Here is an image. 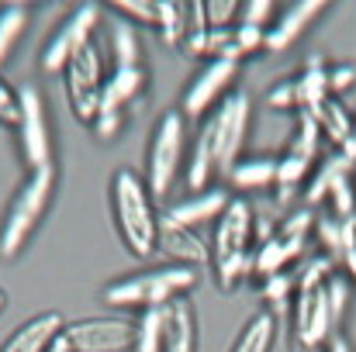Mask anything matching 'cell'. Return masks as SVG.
<instances>
[{
  "label": "cell",
  "mask_w": 356,
  "mask_h": 352,
  "mask_svg": "<svg viewBox=\"0 0 356 352\" xmlns=\"http://www.w3.org/2000/svg\"><path fill=\"white\" fill-rule=\"evenodd\" d=\"M97 24H101V3H80L42 45V56H38L42 73H66V66L94 42Z\"/></svg>",
  "instance_id": "5b68a950"
},
{
  "label": "cell",
  "mask_w": 356,
  "mask_h": 352,
  "mask_svg": "<svg viewBox=\"0 0 356 352\" xmlns=\"http://www.w3.org/2000/svg\"><path fill=\"white\" fill-rule=\"evenodd\" d=\"M315 235H318L322 255H329L332 262H339V255H343V218H336L332 211L315 215Z\"/></svg>",
  "instance_id": "1f68e13d"
},
{
  "label": "cell",
  "mask_w": 356,
  "mask_h": 352,
  "mask_svg": "<svg viewBox=\"0 0 356 352\" xmlns=\"http://www.w3.org/2000/svg\"><path fill=\"white\" fill-rule=\"evenodd\" d=\"M336 266H343V276L350 280V287L356 290V245H346V249H343V255H339Z\"/></svg>",
  "instance_id": "7bdbcfd3"
},
{
  "label": "cell",
  "mask_w": 356,
  "mask_h": 352,
  "mask_svg": "<svg viewBox=\"0 0 356 352\" xmlns=\"http://www.w3.org/2000/svg\"><path fill=\"white\" fill-rule=\"evenodd\" d=\"M238 10H242V3H236V0H204L208 28H236Z\"/></svg>",
  "instance_id": "d6a6232c"
},
{
  "label": "cell",
  "mask_w": 356,
  "mask_h": 352,
  "mask_svg": "<svg viewBox=\"0 0 356 352\" xmlns=\"http://www.w3.org/2000/svg\"><path fill=\"white\" fill-rule=\"evenodd\" d=\"M266 104L273 108V111H298V94H294V80H287V83H280V87H273L270 94H266Z\"/></svg>",
  "instance_id": "b9f144b4"
},
{
  "label": "cell",
  "mask_w": 356,
  "mask_h": 352,
  "mask_svg": "<svg viewBox=\"0 0 356 352\" xmlns=\"http://www.w3.org/2000/svg\"><path fill=\"white\" fill-rule=\"evenodd\" d=\"M156 255H163V259L173 262V266H191V269H197V266H211V245H208V238H201L194 228L173 221L166 211L159 215V242H156Z\"/></svg>",
  "instance_id": "4fadbf2b"
},
{
  "label": "cell",
  "mask_w": 356,
  "mask_h": 352,
  "mask_svg": "<svg viewBox=\"0 0 356 352\" xmlns=\"http://www.w3.org/2000/svg\"><path fill=\"white\" fill-rule=\"evenodd\" d=\"M294 94H298V111H305V115H315V111L332 97L329 66H325L322 56H308V62H305L301 73L294 76Z\"/></svg>",
  "instance_id": "44dd1931"
},
{
  "label": "cell",
  "mask_w": 356,
  "mask_h": 352,
  "mask_svg": "<svg viewBox=\"0 0 356 352\" xmlns=\"http://www.w3.org/2000/svg\"><path fill=\"white\" fill-rule=\"evenodd\" d=\"M273 346H277V318L270 311H259L242 325L229 352H273Z\"/></svg>",
  "instance_id": "cb8c5ba5"
},
{
  "label": "cell",
  "mask_w": 356,
  "mask_h": 352,
  "mask_svg": "<svg viewBox=\"0 0 356 352\" xmlns=\"http://www.w3.org/2000/svg\"><path fill=\"white\" fill-rule=\"evenodd\" d=\"M325 352H356V349H353V342H350L346 335H332L329 346H325Z\"/></svg>",
  "instance_id": "ee69618b"
},
{
  "label": "cell",
  "mask_w": 356,
  "mask_h": 352,
  "mask_svg": "<svg viewBox=\"0 0 356 352\" xmlns=\"http://www.w3.org/2000/svg\"><path fill=\"white\" fill-rule=\"evenodd\" d=\"M353 138H356V111H353Z\"/></svg>",
  "instance_id": "c3c4849f"
},
{
  "label": "cell",
  "mask_w": 356,
  "mask_h": 352,
  "mask_svg": "<svg viewBox=\"0 0 356 352\" xmlns=\"http://www.w3.org/2000/svg\"><path fill=\"white\" fill-rule=\"evenodd\" d=\"M277 232L291 235V238H308V235L315 232V211H312V208H294V211L277 225Z\"/></svg>",
  "instance_id": "d590c367"
},
{
  "label": "cell",
  "mask_w": 356,
  "mask_h": 352,
  "mask_svg": "<svg viewBox=\"0 0 356 352\" xmlns=\"http://www.w3.org/2000/svg\"><path fill=\"white\" fill-rule=\"evenodd\" d=\"M63 328H66V318L59 311H42V315L28 318L24 325H17L0 342V352H49L59 342Z\"/></svg>",
  "instance_id": "5bb4252c"
},
{
  "label": "cell",
  "mask_w": 356,
  "mask_h": 352,
  "mask_svg": "<svg viewBox=\"0 0 356 352\" xmlns=\"http://www.w3.org/2000/svg\"><path fill=\"white\" fill-rule=\"evenodd\" d=\"M208 245H211V262L256 252V211L245 197L229 201V208L215 221V235H211Z\"/></svg>",
  "instance_id": "8fae6325"
},
{
  "label": "cell",
  "mask_w": 356,
  "mask_h": 352,
  "mask_svg": "<svg viewBox=\"0 0 356 352\" xmlns=\"http://www.w3.org/2000/svg\"><path fill=\"white\" fill-rule=\"evenodd\" d=\"M273 14H277V7L270 0H245L242 10H238V24H249V28H263L266 31L273 24Z\"/></svg>",
  "instance_id": "e575fe53"
},
{
  "label": "cell",
  "mask_w": 356,
  "mask_h": 352,
  "mask_svg": "<svg viewBox=\"0 0 356 352\" xmlns=\"http://www.w3.org/2000/svg\"><path fill=\"white\" fill-rule=\"evenodd\" d=\"M63 83H66V101H70V111L76 121L83 124H94V117L101 111V94H104V83H108V73H104V56L101 49L90 42L63 73Z\"/></svg>",
  "instance_id": "8992f818"
},
{
  "label": "cell",
  "mask_w": 356,
  "mask_h": 352,
  "mask_svg": "<svg viewBox=\"0 0 356 352\" xmlns=\"http://www.w3.org/2000/svg\"><path fill=\"white\" fill-rule=\"evenodd\" d=\"M17 108H21L17 104V90L0 76V124H10L14 128L17 124Z\"/></svg>",
  "instance_id": "60d3db41"
},
{
  "label": "cell",
  "mask_w": 356,
  "mask_h": 352,
  "mask_svg": "<svg viewBox=\"0 0 356 352\" xmlns=\"http://www.w3.org/2000/svg\"><path fill=\"white\" fill-rule=\"evenodd\" d=\"M156 31L163 38V45L180 49L187 38V3L180 0H156Z\"/></svg>",
  "instance_id": "484cf974"
},
{
  "label": "cell",
  "mask_w": 356,
  "mask_h": 352,
  "mask_svg": "<svg viewBox=\"0 0 356 352\" xmlns=\"http://www.w3.org/2000/svg\"><path fill=\"white\" fill-rule=\"evenodd\" d=\"M52 190H56V162L42 166V169H31L21 180L14 201L3 215V225H0V259L10 262L24 252V245L31 242L35 228L42 225V218L49 211Z\"/></svg>",
  "instance_id": "3957f363"
},
{
  "label": "cell",
  "mask_w": 356,
  "mask_h": 352,
  "mask_svg": "<svg viewBox=\"0 0 356 352\" xmlns=\"http://www.w3.org/2000/svg\"><path fill=\"white\" fill-rule=\"evenodd\" d=\"M215 173H218L215 145H211V131H208V124H204V128H201V135H197V142H194V149H191V156H187L184 183H187V190H191V194H204Z\"/></svg>",
  "instance_id": "603a6c76"
},
{
  "label": "cell",
  "mask_w": 356,
  "mask_h": 352,
  "mask_svg": "<svg viewBox=\"0 0 356 352\" xmlns=\"http://www.w3.org/2000/svg\"><path fill=\"white\" fill-rule=\"evenodd\" d=\"M28 17H31L28 3H17V0L14 3H0V66L14 52L17 38L28 31Z\"/></svg>",
  "instance_id": "4316f807"
},
{
  "label": "cell",
  "mask_w": 356,
  "mask_h": 352,
  "mask_svg": "<svg viewBox=\"0 0 356 352\" xmlns=\"http://www.w3.org/2000/svg\"><path fill=\"white\" fill-rule=\"evenodd\" d=\"M194 283H197V269L166 262V266L131 273V276L108 283L101 297L108 308H118V311H149V308H166L177 297H187Z\"/></svg>",
  "instance_id": "7a4b0ae2"
},
{
  "label": "cell",
  "mask_w": 356,
  "mask_h": 352,
  "mask_svg": "<svg viewBox=\"0 0 356 352\" xmlns=\"http://www.w3.org/2000/svg\"><path fill=\"white\" fill-rule=\"evenodd\" d=\"M211 269H215V283H218L225 294H232V290H238V287H242V283L252 276V252L236 255V259L211 262Z\"/></svg>",
  "instance_id": "4dcf8cb0"
},
{
  "label": "cell",
  "mask_w": 356,
  "mask_h": 352,
  "mask_svg": "<svg viewBox=\"0 0 356 352\" xmlns=\"http://www.w3.org/2000/svg\"><path fill=\"white\" fill-rule=\"evenodd\" d=\"M163 352H197V311L191 297H177L163 308Z\"/></svg>",
  "instance_id": "2e32d148"
},
{
  "label": "cell",
  "mask_w": 356,
  "mask_h": 352,
  "mask_svg": "<svg viewBox=\"0 0 356 352\" xmlns=\"http://www.w3.org/2000/svg\"><path fill=\"white\" fill-rule=\"evenodd\" d=\"M145 87H149L145 66H115L111 76H108V83H104V94H101V111H118V115H124V108L135 104L145 94Z\"/></svg>",
  "instance_id": "d6986e66"
},
{
  "label": "cell",
  "mask_w": 356,
  "mask_h": 352,
  "mask_svg": "<svg viewBox=\"0 0 356 352\" xmlns=\"http://www.w3.org/2000/svg\"><path fill=\"white\" fill-rule=\"evenodd\" d=\"M17 149L21 159L31 169L52 166V135H49V117H45V101L38 94V87H21L17 90Z\"/></svg>",
  "instance_id": "ba28073f"
},
{
  "label": "cell",
  "mask_w": 356,
  "mask_h": 352,
  "mask_svg": "<svg viewBox=\"0 0 356 352\" xmlns=\"http://www.w3.org/2000/svg\"><path fill=\"white\" fill-rule=\"evenodd\" d=\"M353 83H356V66H350V62L329 66V87H332V97H343Z\"/></svg>",
  "instance_id": "ab89813d"
},
{
  "label": "cell",
  "mask_w": 356,
  "mask_h": 352,
  "mask_svg": "<svg viewBox=\"0 0 356 352\" xmlns=\"http://www.w3.org/2000/svg\"><path fill=\"white\" fill-rule=\"evenodd\" d=\"M111 56H115V66H142V45H138L135 24L124 17L111 21Z\"/></svg>",
  "instance_id": "83f0119b"
},
{
  "label": "cell",
  "mask_w": 356,
  "mask_h": 352,
  "mask_svg": "<svg viewBox=\"0 0 356 352\" xmlns=\"http://www.w3.org/2000/svg\"><path fill=\"white\" fill-rule=\"evenodd\" d=\"M163 325H166L163 308L138 311V318H135V346H131V352H163Z\"/></svg>",
  "instance_id": "f546056e"
},
{
  "label": "cell",
  "mask_w": 356,
  "mask_h": 352,
  "mask_svg": "<svg viewBox=\"0 0 356 352\" xmlns=\"http://www.w3.org/2000/svg\"><path fill=\"white\" fill-rule=\"evenodd\" d=\"M115 10L124 14V21H131V24H149V28H156V0H115Z\"/></svg>",
  "instance_id": "836d02e7"
},
{
  "label": "cell",
  "mask_w": 356,
  "mask_h": 352,
  "mask_svg": "<svg viewBox=\"0 0 356 352\" xmlns=\"http://www.w3.org/2000/svg\"><path fill=\"white\" fill-rule=\"evenodd\" d=\"M236 73H238V62H232V59H211V62H204V69L184 90V101H180L177 111L184 117H204L211 108H218L229 97V90L236 83Z\"/></svg>",
  "instance_id": "7c38bea8"
},
{
  "label": "cell",
  "mask_w": 356,
  "mask_h": 352,
  "mask_svg": "<svg viewBox=\"0 0 356 352\" xmlns=\"http://www.w3.org/2000/svg\"><path fill=\"white\" fill-rule=\"evenodd\" d=\"M312 117L318 121L322 138H329L336 149H343V145L353 138V111H350L339 97H329V101H325Z\"/></svg>",
  "instance_id": "d4e9b609"
},
{
  "label": "cell",
  "mask_w": 356,
  "mask_h": 352,
  "mask_svg": "<svg viewBox=\"0 0 356 352\" xmlns=\"http://www.w3.org/2000/svg\"><path fill=\"white\" fill-rule=\"evenodd\" d=\"M291 321H294V335H291L294 342L312 346V349H325L329 346V339L339 328V321L332 315V304H329V280L294 290Z\"/></svg>",
  "instance_id": "52a82bcc"
},
{
  "label": "cell",
  "mask_w": 356,
  "mask_h": 352,
  "mask_svg": "<svg viewBox=\"0 0 356 352\" xmlns=\"http://www.w3.org/2000/svg\"><path fill=\"white\" fill-rule=\"evenodd\" d=\"M225 180L249 194V190H266L277 183V156H242L236 166L225 173Z\"/></svg>",
  "instance_id": "7402d4cb"
},
{
  "label": "cell",
  "mask_w": 356,
  "mask_h": 352,
  "mask_svg": "<svg viewBox=\"0 0 356 352\" xmlns=\"http://www.w3.org/2000/svg\"><path fill=\"white\" fill-rule=\"evenodd\" d=\"M287 352H325V349H312V346H301V342H294V339H291V349Z\"/></svg>",
  "instance_id": "f6af8a7d"
},
{
  "label": "cell",
  "mask_w": 356,
  "mask_h": 352,
  "mask_svg": "<svg viewBox=\"0 0 356 352\" xmlns=\"http://www.w3.org/2000/svg\"><path fill=\"white\" fill-rule=\"evenodd\" d=\"M3 308H7V290L0 287V311H3Z\"/></svg>",
  "instance_id": "7dc6e473"
},
{
  "label": "cell",
  "mask_w": 356,
  "mask_h": 352,
  "mask_svg": "<svg viewBox=\"0 0 356 352\" xmlns=\"http://www.w3.org/2000/svg\"><path fill=\"white\" fill-rule=\"evenodd\" d=\"M49 352H73V349H70V346L63 342V335H59V342H56V346H52V349H49Z\"/></svg>",
  "instance_id": "bcb514c9"
},
{
  "label": "cell",
  "mask_w": 356,
  "mask_h": 352,
  "mask_svg": "<svg viewBox=\"0 0 356 352\" xmlns=\"http://www.w3.org/2000/svg\"><path fill=\"white\" fill-rule=\"evenodd\" d=\"M184 142H187V117L180 111H163L149 142V156H145V183L156 201L170 194L184 166Z\"/></svg>",
  "instance_id": "277c9868"
},
{
  "label": "cell",
  "mask_w": 356,
  "mask_h": 352,
  "mask_svg": "<svg viewBox=\"0 0 356 352\" xmlns=\"http://www.w3.org/2000/svg\"><path fill=\"white\" fill-rule=\"evenodd\" d=\"M249 97L242 94H229L215 117L208 121V131H211V145H215V162H218V173L225 176L238 159H242V145H245V135H249Z\"/></svg>",
  "instance_id": "9c48e42d"
},
{
  "label": "cell",
  "mask_w": 356,
  "mask_h": 352,
  "mask_svg": "<svg viewBox=\"0 0 356 352\" xmlns=\"http://www.w3.org/2000/svg\"><path fill=\"white\" fill-rule=\"evenodd\" d=\"M121 124H124V115H118V111H101V115L94 117V135L101 138V142H111V138H118Z\"/></svg>",
  "instance_id": "f35d334b"
},
{
  "label": "cell",
  "mask_w": 356,
  "mask_h": 352,
  "mask_svg": "<svg viewBox=\"0 0 356 352\" xmlns=\"http://www.w3.org/2000/svg\"><path fill=\"white\" fill-rule=\"evenodd\" d=\"M325 10V3L322 0H301V3H291L280 17H273V24L266 28V49L270 52H284V49H291L312 24H315V17Z\"/></svg>",
  "instance_id": "9a60e30c"
},
{
  "label": "cell",
  "mask_w": 356,
  "mask_h": 352,
  "mask_svg": "<svg viewBox=\"0 0 356 352\" xmlns=\"http://www.w3.org/2000/svg\"><path fill=\"white\" fill-rule=\"evenodd\" d=\"M111 215L124 249L135 259H149L156 255V242H159V211H156V197L145 183V176H138L135 169H118L111 180Z\"/></svg>",
  "instance_id": "6da1fadb"
},
{
  "label": "cell",
  "mask_w": 356,
  "mask_h": 352,
  "mask_svg": "<svg viewBox=\"0 0 356 352\" xmlns=\"http://www.w3.org/2000/svg\"><path fill=\"white\" fill-rule=\"evenodd\" d=\"M229 201H232V194L229 190H222V187H208L204 194H191L187 201H180V204H173V208H166V215L173 218V221H180V225H187V228H201V225H208V221H218L222 218V211L229 208Z\"/></svg>",
  "instance_id": "ac0fdd59"
},
{
  "label": "cell",
  "mask_w": 356,
  "mask_h": 352,
  "mask_svg": "<svg viewBox=\"0 0 356 352\" xmlns=\"http://www.w3.org/2000/svg\"><path fill=\"white\" fill-rule=\"evenodd\" d=\"M353 169L356 166L343 156V152H332L329 159H322V162L315 166L312 180L305 183V208H312V211L325 208V204H329V197H332V190H336L343 180H350V176H353Z\"/></svg>",
  "instance_id": "ffe728a7"
},
{
  "label": "cell",
  "mask_w": 356,
  "mask_h": 352,
  "mask_svg": "<svg viewBox=\"0 0 356 352\" xmlns=\"http://www.w3.org/2000/svg\"><path fill=\"white\" fill-rule=\"evenodd\" d=\"M294 290H298V276L294 273H277V276H266L259 294H263V304L266 311L280 321V315L294 304Z\"/></svg>",
  "instance_id": "f1b7e54d"
},
{
  "label": "cell",
  "mask_w": 356,
  "mask_h": 352,
  "mask_svg": "<svg viewBox=\"0 0 356 352\" xmlns=\"http://www.w3.org/2000/svg\"><path fill=\"white\" fill-rule=\"evenodd\" d=\"M63 342L73 352H131L135 346V318H80L66 321Z\"/></svg>",
  "instance_id": "30bf717a"
},
{
  "label": "cell",
  "mask_w": 356,
  "mask_h": 352,
  "mask_svg": "<svg viewBox=\"0 0 356 352\" xmlns=\"http://www.w3.org/2000/svg\"><path fill=\"white\" fill-rule=\"evenodd\" d=\"M232 35H236V49H238V56H256L259 49H266V31H263V28L236 24V28H232Z\"/></svg>",
  "instance_id": "74e56055"
},
{
  "label": "cell",
  "mask_w": 356,
  "mask_h": 352,
  "mask_svg": "<svg viewBox=\"0 0 356 352\" xmlns=\"http://www.w3.org/2000/svg\"><path fill=\"white\" fill-rule=\"evenodd\" d=\"M305 255V238H291V235H273L266 242L256 245L252 252V276L266 280L277 273H291V262H298Z\"/></svg>",
  "instance_id": "e0dca14e"
},
{
  "label": "cell",
  "mask_w": 356,
  "mask_h": 352,
  "mask_svg": "<svg viewBox=\"0 0 356 352\" xmlns=\"http://www.w3.org/2000/svg\"><path fill=\"white\" fill-rule=\"evenodd\" d=\"M336 218H353L356 215V190H353V176L350 180H343L336 190H332V197H329V204H325Z\"/></svg>",
  "instance_id": "8d00e7d4"
}]
</instances>
